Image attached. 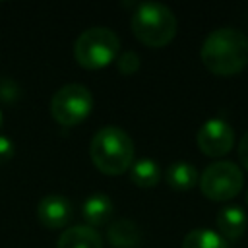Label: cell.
<instances>
[{
    "mask_svg": "<svg viewBox=\"0 0 248 248\" xmlns=\"http://www.w3.org/2000/svg\"><path fill=\"white\" fill-rule=\"evenodd\" d=\"M200 56L211 74L234 76L248 64V37L234 27H219L205 37Z\"/></svg>",
    "mask_w": 248,
    "mask_h": 248,
    "instance_id": "obj_1",
    "label": "cell"
},
{
    "mask_svg": "<svg viewBox=\"0 0 248 248\" xmlns=\"http://www.w3.org/2000/svg\"><path fill=\"white\" fill-rule=\"evenodd\" d=\"M89 155L103 174L118 176L134 165V141L122 128L105 126L93 136Z\"/></svg>",
    "mask_w": 248,
    "mask_h": 248,
    "instance_id": "obj_2",
    "label": "cell"
},
{
    "mask_svg": "<svg viewBox=\"0 0 248 248\" xmlns=\"http://www.w3.org/2000/svg\"><path fill=\"white\" fill-rule=\"evenodd\" d=\"M132 31L140 43L151 48L167 46L176 35V17L159 2H143L132 16Z\"/></svg>",
    "mask_w": 248,
    "mask_h": 248,
    "instance_id": "obj_3",
    "label": "cell"
},
{
    "mask_svg": "<svg viewBox=\"0 0 248 248\" xmlns=\"http://www.w3.org/2000/svg\"><path fill=\"white\" fill-rule=\"evenodd\" d=\"M120 41L108 27L85 29L74 43V58L85 70H101L116 60Z\"/></svg>",
    "mask_w": 248,
    "mask_h": 248,
    "instance_id": "obj_4",
    "label": "cell"
},
{
    "mask_svg": "<svg viewBox=\"0 0 248 248\" xmlns=\"http://www.w3.org/2000/svg\"><path fill=\"white\" fill-rule=\"evenodd\" d=\"M93 108V95L81 83H68L60 87L50 99V112L52 118L66 126H78L83 122Z\"/></svg>",
    "mask_w": 248,
    "mask_h": 248,
    "instance_id": "obj_5",
    "label": "cell"
},
{
    "mask_svg": "<svg viewBox=\"0 0 248 248\" xmlns=\"http://www.w3.org/2000/svg\"><path fill=\"white\" fill-rule=\"evenodd\" d=\"M244 184V174L240 167L232 161H215L205 167L200 176V190L211 202L232 200Z\"/></svg>",
    "mask_w": 248,
    "mask_h": 248,
    "instance_id": "obj_6",
    "label": "cell"
},
{
    "mask_svg": "<svg viewBox=\"0 0 248 248\" xmlns=\"http://www.w3.org/2000/svg\"><path fill=\"white\" fill-rule=\"evenodd\" d=\"M196 143L200 151L207 157H221L227 155L232 149L234 143V132L229 126L227 120L223 118H209L205 120L198 134H196Z\"/></svg>",
    "mask_w": 248,
    "mask_h": 248,
    "instance_id": "obj_7",
    "label": "cell"
},
{
    "mask_svg": "<svg viewBox=\"0 0 248 248\" xmlns=\"http://www.w3.org/2000/svg\"><path fill=\"white\" fill-rule=\"evenodd\" d=\"M72 203L64 196H45L37 205V217L46 229H62L72 219Z\"/></svg>",
    "mask_w": 248,
    "mask_h": 248,
    "instance_id": "obj_8",
    "label": "cell"
},
{
    "mask_svg": "<svg viewBox=\"0 0 248 248\" xmlns=\"http://www.w3.org/2000/svg\"><path fill=\"white\" fill-rule=\"evenodd\" d=\"M248 225V217L242 207L227 205L217 213V229L225 240H236L244 234Z\"/></svg>",
    "mask_w": 248,
    "mask_h": 248,
    "instance_id": "obj_9",
    "label": "cell"
},
{
    "mask_svg": "<svg viewBox=\"0 0 248 248\" xmlns=\"http://www.w3.org/2000/svg\"><path fill=\"white\" fill-rule=\"evenodd\" d=\"M56 248H103V238L91 227L76 225L58 236Z\"/></svg>",
    "mask_w": 248,
    "mask_h": 248,
    "instance_id": "obj_10",
    "label": "cell"
},
{
    "mask_svg": "<svg viewBox=\"0 0 248 248\" xmlns=\"http://www.w3.org/2000/svg\"><path fill=\"white\" fill-rule=\"evenodd\" d=\"M81 215L87 223V227H101L107 225L110 215H112V203L110 198L105 194H93L83 202L81 207Z\"/></svg>",
    "mask_w": 248,
    "mask_h": 248,
    "instance_id": "obj_11",
    "label": "cell"
},
{
    "mask_svg": "<svg viewBox=\"0 0 248 248\" xmlns=\"http://www.w3.org/2000/svg\"><path fill=\"white\" fill-rule=\"evenodd\" d=\"M141 240L140 229L130 219H116L108 225V242L112 248H136Z\"/></svg>",
    "mask_w": 248,
    "mask_h": 248,
    "instance_id": "obj_12",
    "label": "cell"
},
{
    "mask_svg": "<svg viewBox=\"0 0 248 248\" xmlns=\"http://www.w3.org/2000/svg\"><path fill=\"white\" fill-rule=\"evenodd\" d=\"M165 180L167 184L172 188V190H190L192 186H196L198 182V170L192 163H186V161H178V163H172L167 172H165Z\"/></svg>",
    "mask_w": 248,
    "mask_h": 248,
    "instance_id": "obj_13",
    "label": "cell"
},
{
    "mask_svg": "<svg viewBox=\"0 0 248 248\" xmlns=\"http://www.w3.org/2000/svg\"><path fill=\"white\" fill-rule=\"evenodd\" d=\"M130 178L140 188H153L161 180V169L151 159H140L130 167Z\"/></svg>",
    "mask_w": 248,
    "mask_h": 248,
    "instance_id": "obj_14",
    "label": "cell"
},
{
    "mask_svg": "<svg viewBox=\"0 0 248 248\" xmlns=\"http://www.w3.org/2000/svg\"><path fill=\"white\" fill-rule=\"evenodd\" d=\"M182 248H229V246L219 232L211 229H194L184 236Z\"/></svg>",
    "mask_w": 248,
    "mask_h": 248,
    "instance_id": "obj_15",
    "label": "cell"
},
{
    "mask_svg": "<svg viewBox=\"0 0 248 248\" xmlns=\"http://www.w3.org/2000/svg\"><path fill=\"white\" fill-rule=\"evenodd\" d=\"M116 66H118V72L124 74V76H132L140 70V56L132 50H126L124 54H120L116 58Z\"/></svg>",
    "mask_w": 248,
    "mask_h": 248,
    "instance_id": "obj_16",
    "label": "cell"
},
{
    "mask_svg": "<svg viewBox=\"0 0 248 248\" xmlns=\"http://www.w3.org/2000/svg\"><path fill=\"white\" fill-rule=\"evenodd\" d=\"M14 157V143L10 141V138L0 136V165L8 163Z\"/></svg>",
    "mask_w": 248,
    "mask_h": 248,
    "instance_id": "obj_17",
    "label": "cell"
},
{
    "mask_svg": "<svg viewBox=\"0 0 248 248\" xmlns=\"http://www.w3.org/2000/svg\"><path fill=\"white\" fill-rule=\"evenodd\" d=\"M238 159H240V165L248 170V132L240 138V143H238Z\"/></svg>",
    "mask_w": 248,
    "mask_h": 248,
    "instance_id": "obj_18",
    "label": "cell"
},
{
    "mask_svg": "<svg viewBox=\"0 0 248 248\" xmlns=\"http://www.w3.org/2000/svg\"><path fill=\"white\" fill-rule=\"evenodd\" d=\"M0 126H2V112H0Z\"/></svg>",
    "mask_w": 248,
    "mask_h": 248,
    "instance_id": "obj_19",
    "label": "cell"
},
{
    "mask_svg": "<svg viewBox=\"0 0 248 248\" xmlns=\"http://www.w3.org/2000/svg\"><path fill=\"white\" fill-rule=\"evenodd\" d=\"M246 202H248V190H246Z\"/></svg>",
    "mask_w": 248,
    "mask_h": 248,
    "instance_id": "obj_20",
    "label": "cell"
}]
</instances>
